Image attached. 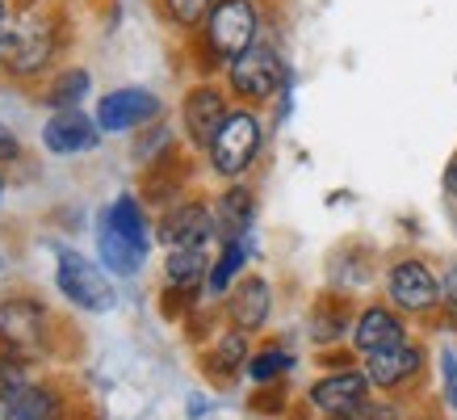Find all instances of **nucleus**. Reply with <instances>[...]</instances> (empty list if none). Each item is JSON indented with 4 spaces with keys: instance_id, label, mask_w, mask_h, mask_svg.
Returning a JSON list of instances; mask_svg holds the SVG:
<instances>
[{
    "instance_id": "f257e3e1",
    "label": "nucleus",
    "mask_w": 457,
    "mask_h": 420,
    "mask_svg": "<svg viewBox=\"0 0 457 420\" xmlns=\"http://www.w3.org/2000/svg\"><path fill=\"white\" fill-rule=\"evenodd\" d=\"M55 281H59V294L68 298L71 307L80 311H113L118 307V294H113L110 278L97 261H88L80 252H59V269H55Z\"/></svg>"
},
{
    "instance_id": "f03ea898",
    "label": "nucleus",
    "mask_w": 457,
    "mask_h": 420,
    "mask_svg": "<svg viewBox=\"0 0 457 420\" xmlns=\"http://www.w3.org/2000/svg\"><path fill=\"white\" fill-rule=\"evenodd\" d=\"M256 152H261V122H256V113L248 110L227 113V122L219 126V135L210 143V168L219 177H239V172L252 168Z\"/></svg>"
},
{
    "instance_id": "7ed1b4c3",
    "label": "nucleus",
    "mask_w": 457,
    "mask_h": 420,
    "mask_svg": "<svg viewBox=\"0 0 457 420\" xmlns=\"http://www.w3.org/2000/svg\"><path fill=\"white\" fill-rule=\"evenodd\" d=\"M256 29H261V17L252 0H219L206 17L210 51L222 59H239L248 46H256Z\"/></svg>"
},
{
    "instance_id": "20e7f679",
    "label": "nucleus",
    "mask_w": 457,
    "mask_h": 420,
    "mask_svg": "<svg viewBox=\"0 0 457 420\" xmlns=\"http://www.w3.org/2000/svg\"><path fill=\"white\" fill-rule=\"evenodd\" d=\"M281 84V59L273 46H248L239 59H231V88L252 101L273 97Z\"/></svg>"
},
{
    "instance_id": "39448f33",
    "label": "nucleus",
    "mask_w": 457,
    "mask_h": 420,
    "mask_svg": "<svg viewBox=\"0 0 457 420\" xmlns=\"http://www.w3.org/2000/svg\"><path fill=\"white\" fill-rule=\"evenodd\" d=\"M160 113V97L147 88H118L105 93L97 105V126L101 130H135V126L152 122Z\"/></svg>"
},
{
    "instance_id": "423d86ee",
    "label": "nucleus",
    "mask_w": 457,
    "mask_h": 420,
    "mask_svg": "<svg viewBox=\"0 0 457 420\" xmlns=\"http://www.w3.org/2000/svg\"><path fill=\"white\" fill-rule=\"evenodd\" d=\"M386 290L395 298V307L403 311H428L441 298V286H436V278H432V269L424 261H399L390 269Z\"/></svg>"
},
{
    "instance_id": "0eeeda50",
    "label": "nucleus",
    "mask_w": 457,
    "mask_h": 420,
    "mask_svg": "<svg viewBox=\"0 0 457 420\" xmlns=\"http://www.w3.org/2000/svg\"><path fill=\"white\" fill-rule=\"evenodd\" d=\"M97 139H101L97 118H84L80 110H59L51 122L42 126V143H46V152H55V155L93 152Z\"/></svg>"
},
{
    "instance_id": "6e6552de",
    "label": "nucleus",
    "mask_w": 457,
    "mask_h": 420,
    "mask_svg": "<svg viewBox=\"0 0 457 420\" xmlns=\"http://www.w3.org/2000/svg\"><path fill=\"white\" fill-rule=\"evenodd\" d=\"M365 399H370V374H357V370L328 374L311 387V404L336 420L345 416V412H353L357 404H365Z\"/></svg>"
},
{
    "instance_id": "1a4fd4ad",
    "label": "nucleus",
    "mask_w": 457,
    "mask_h": 420,
    "mask_svg": "<svg viewBox=\"0 0 457 420\" xmlns=\"http://www.w3.org/2000/svg\"><path fill=\"white\" fill-rule=\"evenodd\" d=\"M219 231L214 223V210L202 202H185L164 219V239L168 248H206L210 236Z\"/></svg>"
},
{
    "instance_id": "9d476101",
    "label": "nucleus",
    "mask_w": 457,
    "mask_h": 420,
    "mask_svg": "<svg viewBox=\"0 0 457 420\" xmlns=\"http://www.w3.org/2000/svg\"><path fill=\"white\" fill-rule=\"evenodd\" d=\"M42 320H46V315H42L38 303H29V298H9V303L0 307V340H4L9 349L29 353L42 340Z\"/></svg>"
},
{
    "instance_id": "9b49d317",
    "label": "nucleus",
    "mask_w": 457,
    "mask_h": 420,
    "mask_svg": "<svg viewBox=\"0 0 457 420\" xmlns=\"http://www.w3.org/2000/svg\"><path fill=\"white\" fill-rule=\"evenodd\" d=\"M222 122H227V105H222L219 88L202 84V88H194V93L185 97V126H189V139L194 143L210 147Z\"/></svg>"
},
{
    "instance_id": "f8f14e48",
    "label": "nucleus",
    "mask_w": 457,
    "mask_h": 420,
    "mask_svg": "<svg viewBox=\"0 0 457 420\" xmlns=\"http://www.w3.org/2000/svg\"><path fill=\"white\" fill-rule=\"evenodd\" d=\"M51 51H55V29L42 26V21H29L26 29H17L9 38V68L17 76H29V71L46 68Z\"/></svg>"
},
{
    "instance_id": "ddd939ff",
    "label": "nucleus",
    "mask_w": 457,
    "mask_h": 420,
    "mask_svg": "<svg viewBox=\"0 0 457 420\" xmlns=\"http://www.w3.org/2000/svg\"><path fill=\"white\" fill-rule=\"evenodd\" d=\"M97 252H101V265L110 269V273H118V278L139 273L143 256H147V248H139L135 239H126L122 231H118L113 223H105V219L97 223Z\"/></svg>"
},
{
    "instance_id": "4468645a",
    "label": "nucleus",
    "mask_w": 457,
    "mask_h": 420,
    "mask_svg": "<svg viewBox=\"0 0 457 420\" xmlns=\"http://www.w3.org/2000/svg\"><path fill=\"white\" fill-rule=\"evenodd\" d=\"M353 340H357L361 353H382L403 345V320L386 307H370L353 328Z\"/></svg>"
},
{
    "instance_id": "2eb2a0df",
    "label": "nucleus",
    "mask_w": 457,
    "mask_h": 420,
    "mask_svg": "<svg viewBox=\"0 0 457 420\" xmlns=\"http://www.w3.org/2000/svg\"><path fill=\"white\" fill-rule=\"evenodd\" d=\"M269 307H273V294H269V281L264 278H248L239 281L236 294H231V320L244 332H256L264 320H269Z\"/></svg>"
},
{
    "instance_id": "dca6fc26",
    "label": "nucleus",
    "mask_w": 457,
    "mask_h": 420,
    "mask_svg": "<svg viewBox=\"0 0 457 420\" xmlns=\"http://www.w3.org/2000/svg\"><path fill=\"white\" fill-rule=\"evenodd\" d=\"M416 370H420V349H411V345L370 353V362H365V374H370L374 387H399L403 378H411Z\"/></svg>"
},
{
    "instance_id": "f3484780",
    "label": "nucleus",
    "mask_w": 457,
    "mask_h": 420,
    "mask_svg": "<svg viewBox=\"0 0 457 420\" xmlns=\"http://www.w3.org/2000/svg\"><path fill=\"white\" fill-rule=\"evenodd\" d=\"M55 416H59V399L46 387L17 382L9 399H4V420H55Z\"/></svg>"
},
{
    "instance_id": "a211bd4d",
    "label": "nucleus",
    "mask_w": 457,
    "mask_h": 420,
    "mask_svg": "<svg viewBox=\"0 0 457 420\" xmlns=\"http://www.w3.org/2000/svg\"><path fill=\"white\" fill-rule=\"evenodd\" d=\"M252 214H256V202H252V194L244 185H231V189L214 202V223H219V231L227 239H239V231H248Z\"/></svg>"
},
{
    "instance_id": "6ab92c4d",
    "label": "nucleus",
    "mask_w": 457,
    "mask_h": 420,
    "mask_svg": "<svg viewBox=\"0 0 457 420\" xmlns=\"http://www.w3.org/2000/svg\"><path fill=\"white\" fill-rule=\"evenodd\" d=\"M164 269H168V281H172V286H197V281L206 278L210 256H206V248H172Z\"/></svg>"
},
{
    "instance_id": "aec40b11",
    "label": "nucleus",
    "mask_w": 457,
    "mask_h": 420,
    "mask_svg": "<svg viewBox=\"0 0 457 420\" xmlns=\"http://www.w3.org/2000/svg\"><path fill=\"white\" fill-rule=\"evenodd\" d=\"M101 219L118 227L126 239H135L139 248H147V223H143V210H139V202H135V197H118V202L101 214Z\"/></svg>"
},
{
    "instance_id": "412c9836",
    "label": "nucleus",
    "mask_w": 457,
    "mask_h": 420,
    "mask_svg": "<svg viewBox=\"0 0 457 420\" xmlns=\"http://www.w3.org/2000/svg\"><path fill=\"white\" fill-rule=\"evenodd\" d=\"M84 93H88V71H84V68H68L55 84H51L46 101H51L55 110H76V105L84 101Z\"/></svg>"
},
{
    "instance_id": "4be33fe9",
    "label": "nucleus",
    "mask_w": 457,
    "mask_h": 420,
    "mask_svg": "<svg viewBox=\"0 0 457 420\" xmlns=\"http://www.w3.org/2000/svg\"><path fill=\"white\" fill-rule=\"evenodd\" d=\"M244 256H248V248H244V239H227V248H222L219 265L210 269V290L222 294L227 286H231V278L239 273V265H244Z\"/></svg>"
},
{
    "instance_id": "5701e85b",
    "label": "nucleus",
    "mask_w": 457,
    "mask_h": 420,
    "mask_svg": "<svg viewBox=\"0 0 457 420\" xmlns=\"http://www.w3.org/2000/svg\"><path fill=\"white\" fill-rule=\"evenodd\" d=\"M164 9L177 26H197V21H206L210 17L214 0H164Z\"/></svg>"
},
{
    "instance_id": "b1692460",
    "label": "nucleus",
    "mask_w": 457,
    "mask_h": 420,
    "mask_svg": "<svg viewBox=\"0 0 457 420\" xmlns=\"http://www.w3.org/2000/svg\"><path fill=\"white\" fill-rule=\"evenodd\" d=\"M281 370H290V353L269 349V353H261V357H252V362H248V374L256 378V382H264V378L281 374Z\"/></svg>"
},
{
    "instance_id": "393cba45",
    "label": "nucleus",
    "mask_w": 457,
    "mask_h": 420,
    "mask_svg": "<svg viewBox=\"0 0 457 420\" xmlns=\"http://www.w3.org/2000/svg\"><path fill=\"white\" fill-rule=\"evenodd\" d=\"M214 362H219L222 370H236V365L244 362V328H236V332L222 336L219 349H214Z\"/></svg>"
},
{
    "instance_id": "a878e982",
    "label": "nucleus",
    "mask_w": 457,
    "mask_h": 420,
    "mask_svg": "<svg viewBox=\"0 0 457 420\" xmlns=\"http://www.w3.org/2000/svg\"><path fill=\"white\" fill-rule=\"evenodd\" d=\"M340 420H395V407H382V404H370V399H365V404H357Z\"/></svg>"
},
{
    "instance_id": "bb28decb",
    "label": "nucleus",
    "mask_w": 457,
    "mask_h": 420,
    "mask_svg": "<svg viewBox=\"0 0 457 420\" xmlns=\"http://www.w3.org/2000/svg\"><path fill=\"white\" fill-rule=\"evenodd\" d=\"M441 382H445V399L457 407V357L453 353H445L441 357Z\"/></svg>"
},
{
    "instance_id": "cd10ccee",
    "label": "nucleus",
    "mask_w": 457,
    "mask_h": 420,
    "mask_svg": "<svg viewBox=\"0 0 457 420\" xmlns=\"http://www.w3.org/2000/svg\"><path fill=\"white\" fill-rule=\"evenodd\" d=\"M345 332V315H315V340H336V336Z\"/></svg>"
},
{
    "instance_id": "c85d7f7f",
    "label": "nucleus",
    "mask_w": 457,
    "mask_h": 420,
    "mask_svg": "<svg viewBox=\"0 0 457 420\" xmlns=\"http://www.w3.org/2000/svg\"><path fill=\"white\" fill-rule=\"evenodd\" d=\"M17 382H21V374H17V365L0 357V407H4V399H9V391H13Z\"/></svg>"
},
{
    "instance_id": "c756f323",
    "label": "nucleus",
    "mask_w": 457,
    "mask_h": 420,
    "mask_svg": "<svg viewBox=\"0 0 457 420\" xmlns=\"http://www.w3.org/2000/svg\"><path fill=\"white\" fill-rule=\"evenodd\" d=\"M441 290H445V298H449V303L457 307V261L449 265V273H445V286H441Z\"/></svg>"
},
{
    "instance_id": "7c9ffc66",
    "label": "nucleus",
    "mask_w": 457,
    "mask_h": 420,
    "mask_svg": "<svg viewBox=\"0 0 457 420\" xmlns=\"http://www.w3.org/2000/svg\"><path fill=\"white\" fill-rule=\"evenodd\" d=\"M445 194L457 197V155L449 160V168H445Z\"/></svg>"
},
{
    "instance_id": "2f4dec72",
    "label": "nucleus",
    "mask_w": 457,
    "mask_h": 420,
    "mask_svg": "<svg viewBox=\"0 0 457 420\" xmlns=\"http://www.w3.org/2000/svg\"><path fill=\"white\" fill-rule=\"evenodd\" d=\"M4 152L13 155V152H17V143H13V139H9V135H4V130H0V155H4Z\"/></svg>"
},
{
    "instance_id": "473e14b6",
    "label": "nucleus",
    "mask_w": 457,
    "mask_h": 420,
    "mask_svg": "<svg viewBox=\"0 0 457 420\" xmlns=\"http://www.w3.org/2000/svg\"><path fill=\"white\" fill-rule=\"evenodd\" d=\"M9 38H13V34H9V26L0 21V46H9Z\"/></svg>"
},
{
    "instance_id": "72a5a7b5",
    "label": "nucleus",
    "mask_w": 457,
    "mask_h": 420,
    "mask_svg": "<svg viewBox=\"0 0 457 420\" xmlns=\"http://www.w3.org/2000/svg\"><path fill=\"white\" fill-rule=\"evenodd\" d=\"M0 21H4V0H0Z\"/></svg>"
},
{
    "instance_id": "f704fd0d",
    "label": "nucleus",
    "mask_w": 457,
    "mask_h": 420,
    "mask_svg": "<svg viewBox=\"0 0 457 420\" xmlns=\"http://www.w3.org/2000/svg\"><path fill=\"white\" fill-rule=\"evenodd\" d=\"M0 194H4V185H0Z\"/></svg>"
}]
</instances>
